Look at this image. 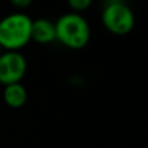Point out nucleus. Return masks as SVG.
<instances>
[{"label": "nucleus", "instance_id": "nucleus-1", "mask_svg": "<svg viewBox=\"0 0 148 148\" xmlns=\"http://www.w3.org/2000/svg\"><path fill=\"white\" fill-rule=\"evenodd\" d=\"M56 40L70 49H82L91 38L87 20L79 13L69 12L60 16L55 22Z\"/></svg>", "mask_w": 148, "mask_h": 148}, {"label": "nucleus", "instance_id": "nucleus-2", "mask_svg": "<svg viewBox=\"0 0 148 148\" xmlns=\"http://www.w3.org/2000/svg\"><path fill=\"white\" fill-rule=\"evenodd\" d=\"M33 18L23 12H13L0 20V46L4 51H20L31 40Z\"/></svg>", "mask_w": 148, "mask_h": 148}, {"label": "nucleus", "instance_id": "nucleus-3", "mask_svg": "<svg viewBox=\"0 0 148 148\" xmlns=\"http://www.w3.org/2000/svg\"><path fill=\"white\" fill-rule=\"evenodd\" d=\"M101 22L109 33L126 35L134 29L135 16L127 4L121 0H112L103 8Z\"/></svg>", "mask_w": 148, "mask_h": 148}, {"label": "nucleus", "instance_id": "nucleus-4", "mask_svg": "<svg viewBox=\"0 0 148 148\" xmlns=\"http://www.w3.org/2000/svg\"><path fill=\"white\" fill-rule=\"evenodd\" d=\"M27 72V61L20 51H4L0 56V84L20 83Z\"/></svg>", "mask_w": 148, "mask_h": 148}, {"label": "nucleus", "instance_id": "nucleus-5", "mask_svg": "<svg viewBox=\"0 0 148 148\" xmlns=\"http://www.w3.org/2000/svg\"><path fill=\"white\" fill-rule=\"evenodd\" d=\"M31 40L39 44H49L56 40L55 22L48 18H36L31 23Z\"/></svg>", "mask_w": 148, "mask_h": 148}, {"label": "nucleus", "instance_id": "nucleus-6", "mask_svg": "<svg viewBox=\"0 0 148 148\" xmlns=\"http://www.w3.org/2000/svg\"><path fill=\"white\" fill-rule=\"evenodd\" d=\"M3 99H4L5 104L9 108H13V109L23 107L27 101L26 87L21 82L20 83L7 84V86H4V90H3Z\"/></svg>", "mask_w": 148, "mask_h": 148}, {"label": "nucleus", "instance_id": "nucleus-7", "mask_svg": "<svg viewBox=\"0 0 148 148\" xmlns=\"http://www.w3.org/2000/svg\"><path fill=\"white\" fill-rule=\"evenodd\" d=\"M92 1H94V0H68V5H69V8L72 9V12L81 14L82 12L87 10L91 7Z\"/></svg>", "mask_w": 148, "mask_h": 148}, {"label": "nucleus", "instance_id": "nucleus-8", "mask_svg": "<svg viewBox=\"0 0 148 148\" xmlns=\"http://www.w3.org/2000/svg\"><path fill=\"white\" fill-rule=\"evenodd\" d=\"M9 1L16 9H18V12H23V9H27L33 4V0H9Z\"/></svg>", "mask_w": 148, "mask_h": 148}, {"label": "nucleus", "instance_id": "nucleus-9", "mask_svg": "<svg viewBox=\"0 0 148 148\" xmlns=\"http://www.w3.org/2000/svg\"><path fill=\"white\" fill-rule=\"evenodd\" d=\"M3 52H4V49H3V48H1V46H0V56H1Z\"/></svg>", "mask_w": 148, "mask_h": 148}]
</instances>
